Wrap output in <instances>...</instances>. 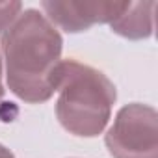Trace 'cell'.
<instances>
[{
	"instance_id": "1",
	"label": "cell",
	"mask_w": 158,
	"mask_h": 158,
	"mask_svg": "<svg viewBox=\"0 0 158 158\" xmlns=\"http://www.w3.org/2000/svg\"><path fill=\"white\" fill-rule=\"evenodd\" d=\"M0 45L10 89L30 104L48 101L56 91L63 47L56 26L39 10H24L2 34Z\"/></svg>"
},
{
	"instance_id": "2",
	"label": "cell",
	"mask_w": 158,
	"mask_h": 158,
	"mask_svg": "<svg viewBox=\"0 0 158 158\" xmlns=\"http://www.w3.org/2000/svg\"><path fill=\"white\" fill-rule=\"evenodd\" d=\"M54 89L60 93L56 117L67 132L93 138L104 130L117 91L102 71L76 60H61Z\"/></svg>"
},
{
	"instance_id": "3",
	"label": "cell",
	"mask_w": 158,
	"mask_h": 158,
	"mask_svg": "<svg viewBox=\"0 0 158 158\" xmlns=\"http://www.w3.org/2000/svg\"><path fill=\"white\" fill-rule=\"evenodd\" d=\"M104 141L114 158H158L156 110L139 102L123 106Z\"/></svg>"
},
{
	"instance_id": "4",
	"label": "cell",
	"mask_w": 158,
	"mask_h": 158,
	"mask_svg": "<svg viewBox=\"0 0 158 158\" xmlns=\"http://www.w3.org/2000/svg\"><path fill=\"white\" fill-rule=\"evenodd\" d=\"M128 2H114V0H101V2H56L47 0L41 2L45 17L54 24L63 28L69 34L86 32L95 24L114 23L125 10Z\"/></svg>"
},
{
	"instance_id": "5",
	"label": "cell",
	"mask_w": 158,
	"mask_h": 158,
	"mask_svg": "<svg viewBox=\"0 0 158 158\" xmlns=\"http://www.w3.org/2000/svg\"><path fill=\"white\" fill-rule=\"evenodd\" d=\"M156 2H128L127 10L110 23V28L114 34L123 35L127 39H145L154 30V10Z\"/></svg>"
},
{
	"instance_id": "6",
	"label": "cell",
	"mask_w": 158,
	"mask_h": 158,
	"mask_svg": "<svg viewBox=\"0 0 158 158\" xmlns=\"http://www.w3.org/2000/svg\"><path fill=\"white\" fill-rule=\"evenodd\" d=\"M21 2H0V34H4L13 24V21L21 15Z\"/></svg>"
},
{
	"instance_id": "7",
	"label": "cell",
	"mask_w": 158,
	"mask_h": 158,
	"mask_svg": "<svg viewBox=\"0 0 158 158\" xmlns=\"http://www.w3.org/2000/svg\"><path fill=\"white\" fill-rule=\"evenodd\" d=\"M0 158H15V156H13V152L8 147H4L2 143H0Z\"/></svg>"
},
{
	"instance_id": "8",
	"label": "cell",
	"mask_w": 158,
	"mask_h": 158,
	"mask_svg": "<svg viewBox=\"0 0 158 158\" xmlns=\"http://www.w3.org/2000/svg\"><path fill=\"white\" fill-rule=\"evenodd\" d=\"M4 95V86H2V58H0V99Z\"/></svg>"
}]
</instances>
